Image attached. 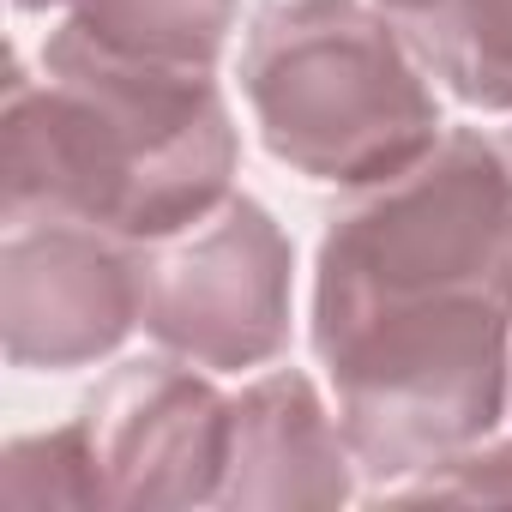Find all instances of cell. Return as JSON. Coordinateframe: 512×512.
<instances>
[{
  "mask_svg": "<svg viewBox=\"0 0 512 512\" xmlns=\"http://www.w3.org/2000/svg\"><path fill=\"white\" fill-rule=\"evenodd\" d=\"M434 73L380 0H284L241 49L260 145L326 187H374L446 139Z\"/></svg>",
  "mask_w": 512,
  "mask_h": 512,
  "instance_id": "3957f363",
  "label": "cell"
},
{
  "mask_svg": "<svg viewBox=\"0 0 512 512\" xmlns=\"http://www.w3.org/2000/svg\"><path fill=\"white\" fill-rule=\"evenodd\" d=\"M392 500H512V440H476L440 464H428L422 476L386 488Z\"/></svg>",
  "mask_w": 512,
  "mask_h": 512,
  "instance_id": "8fae6325",
  "label": "cell"
},
{
  "mask_svg": "<svg viewBox=\"0 0 512 512\" xmlns=\"http://www.w3.org/2000/svg\"><path fill=\"white\" fill-rule=\"evenodd\" d=\"M13 7H19V13H49L55 0H13Z\"/></svg>",
  "mask_w": 512,
  "mask_h": 512,
  "instance_id": "7c38bea8",
  "label": "cell"
},
{
  "mask_svg": "<svg viewBox=\"0 0 512 512\" xmlns=\"http://www.w3.org/2000/svg\"><path fill=\"white\" fill-rule=\"evenodd\" d=\"M296 247L278 217L229 193L199 223L145 247L139 326L181 362L211 374L266 368L290 344Z\"/></svg>",
  "mask_w": 512,
  "mask_h": 512,
  "instance_id": "277c9868",
  "label": "cell"
},
{
  "mask_svg": "<svg viewBox=\"0 0 512 512\" xmlns=\"http://www.w3.org/2000/svg\"><path fill=\"white\" fill-rule=\"evenodd\" d=\"M49 13H61L49 37L73 49L187 73H217L235 31V0H55Z\"/></svg>",
  "mask_w": 512,
  "mask_h": 512,
  "instance_id": "ba28073f",
  "label": "cell"
},
{
  "mask_svg": "<svg viewBox=\"0 0 512 512\" xmlns=\"http://www.w3.org/2000/svg\"><path fill=\"white\" fill-rule=\"evenodd\" d=\"M37 67L7 73L0 217H73L151 247L235 193L241 133L217 73L109 61L61 37H43Z\"/></svg>",
  "mask_w": 512,
  "mask_h": 512,
  "instance_id": "7a4b0ae2",
  "label": "cell"
},
{
  "mask_svg": "<svg viewBox=\"0 0 512 512\" xmlns=\"http://www.w3.org/2000/svg\"><path fill=\"white\" fill-rule=\"evenodd\" d=\"M314 356L356 470L386 494L512 410V157L446 139L332 211L314 260Z\"/></svg>",
  "mask_w": 512,
  "mask_h": 512,
  "instance_id": "6da1fadb",
  "label": "cell"
},
{
  "mask_svg": "<svg viewBox=\"0 0 512 512\" xmlns=\"http://www.w3.org/2000/svg\"><path fill=\"white\" fill-rule=\"evenodd\" d=\"M235 398L217 392L211 368L181 356L121 362L79 410L97 500L121 512L217 506L229 470Z\"/></svg>",
  "mask_w": 512,
  "mask_h": 512,
  "instance_id": "5b68a950",
  "label": "cell"
},
{
  "mask_svg": "<svg viewBox=\"0 0 512 512\" xmlns=\"http://www.w3.org/2000/svg\"><path fill=\"white\" fill-rule=\"evenodd\" d=\"M380 7L464 109L512 121V0H380Z\"/></svg>",
  "mask_w": 512,
  "mask_h": 512,
  "instance_id": "9c48e42d",
  "label": "cell"
},
{
  "mask_svg": "<svg viewBox=\"0 0 512 512\" xmlns=\"http://www.w3.org/2000/svg\"><path fill=\"white\" fill-rule=\"evenodd\" d=\"M356 452L302 368H272L235 392L229 470L217 506L284 512V506H350Z\"/></svg>",
  "mask_w": 512,
  "mask_h": 512,
  "instance_id": "52a82bcc",
  "label": "cell"
},
{
  "mask_svg": "<svg viewBox=\"0 0 512 512\" xmlns=\"http://www.w3.org/2000/svg\"><path fill=\"white\" fill-rule=\"evenodd\" d=\"M145 302V247L73 217H7L0 350L13 368H91L127 344Z\"/></svg>",
  "mask_w": 512,
  "mask_h": 512,
  "instance_id": "8992f818",
  "label": "cell"
},
{
  "mask_svg": "<svg viewBox=\"0 0 512 512\" xmlns=\"http://www.w3.org/2000/svg\"><path fill=\"white\" fill-rule=\"evenodd\" d=\"M0 500L7 506H103L79 416L67 428L7 446V458H0Z\"/></svg>",
  "mask_w": 512,
  "mask_h": 512,
  "instance_id": "30bf717a",
  "label": "cell"
}]
</instances>
